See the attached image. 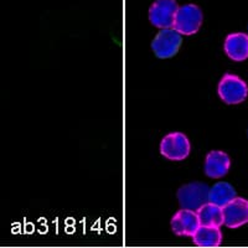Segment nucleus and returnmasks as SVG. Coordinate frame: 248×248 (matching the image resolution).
<instances>
[{
	"label": "nucleus",
	"mask_w": 248,
	"mask_h": 248,
	"mask_svg": "<svg viewBox=\"0 0 248 248\" xmlns=\"http://www.w3.org/2000/svg\"><path fill=\"white\" fill-rule=\"evenodd\" d=\"M217 93L226 105H240L248 96V86L237 75L226 74L221 78Z\"/></svg>",
	"instance_id": "nucleus-1"
},
{
	"label": "nucleus",
	"mask_w": 248,
	"mask_h": 248,
	"mask_svg": "<svg viewBox=\"0 0 248 248\" xmlns=\"http://www.w3.org/2000/svg\"><path fill=\"white\" fill-rule=\"evenodd\" d=\"M202 19L203 15L201 9L194 4H187L178 9L172 28L180 35L190 36L200 30Z\"/></svg>",
	"instance_id": "nucleus-2"
},
{
	"label": "nucleus",
	"mask_w": 248,
	"mask_h": 248,
	"mask_svg": "<svg viewBox=\"0 0 248 248\" xmlns=\"http://www.w3.org/2000/svg\"><path fill=\"white\" fill-rule=\"evenodd\" d=\"M191 144L189 138L180 132L169 133L160 143V154L172 161H181L189 156Z\"/></svg>",
	"instance_id": "nucleus-3"
},
{
	"label": "nucleus",
	"mask_w": 248,
	"mask_h": 248,
	"mask_svg": "<svg viewBox=\"0 0 248 248\" xmlns=\"http://www.w3.org/2000/svg\"><path fill=\"white\" fill-rule=\"evenodd\" d=\"M210 187L202 183H191L178 190V200L181 209L196 211L209 202Z\"/></svg>",
	"instance_id": "nucleus-4"
},
{
	"label": "nucleus",
	"mask_w": 248,
	"mask_h": 248,
	"mask_svg": "<svg viewBox=\"0 0 248 248\" xmlns=\"http://www.w3.org/2000/svg\"><path fill=\"white\" fill-rule=\"evenodd\" d=\"M178 9V3L175 0H156L149 9L150 23L161 30L171 29Z\"/></svg>",
	"instance_id": "nucleus-5"
},
{
	"label": "nucleus",
	"mask_w": 248,
	"mask_h": 248,
	"mask_svg": "<svg viewBox=\"0 0 248 248\" xmlns=\"http://www.w3.org/2000/svg\"><path fill=\"white\" fill-rule=\"evenodd\" d=\"M181 45V35L174 29H163L153 40L152 48L159 59H170L178 54Z\"/></svg>",
	"instance_id": "nucleus-6"
},
{
	"label": "nucleus",
	"mask_w": 248,
	"mask_h": 248,
	"mask_svg": "<svg viewBox=\"0 0 248 248\" xmlns=\"http://www.w3.org/2000/svg\"><path fill=\"white\" fill-rule=\"evenodd\" d=\"M223 225L229 229H238L248 223V200L236 198L222 207Z\"/></svg>",
	"instance_id": "nucleus-7"
},
{
	"label": "nucleus",
	"mask_w": 248,
	"mask_h": 248,
	"mask_svg": "<svg viewBox=\"0 0 248 248\" xmlns=\"http://www.w3.org/2000/svg\"><path fill=\"white\" fill-rule=\"evenodd\" d=\"M170 226L176 236L191 237L199 229L200 223L196 216V211L181 209L172 216Z\"/></svg>",
	"instance_id": "nucleus-8"
},
{
	"label": "nucleus",
	"mask_w": 248,
	"mask_h": 248,
	"mask_svg": "<svg viewBox=\"0 0 248 248\" xmlns=\"http://www.w3.org/2000/svg\"><path fill=\"white\" fill-rule=\"evenodd\" d=\"M231 168V159L225 152L212 150L206 155L205 174L212 179L223 178Z\"/></svg>",
	"instance_id": "nucleus-9"
},
{
	"label": "nucleus",
	"mask_w": 248,
	"mask_h": 248,
	"mask_svg": "<svg viewBox=\"0 0 248 248\" xmlns=\"http://www.w3.org/2000/svg\"><path fill=\"white\" fill-rule=\"evenodd\" d=\"M226 55L236 62L248 59V35L243 32H233L227 35L223 44Z\"/></svg>",
	"instance_id": "nucleus-10"
},
{
	"label": "nucleus",
	"mask_w": 248,
	"mask_h": 248,
	"mask_svg": "<svg viewBox=\"0 0 248 248\" xmlns=\"http://www.w3.org/2000/svg\"><path fill=\"white\" fill-rule=\"evenodd\" d=\"M195 246L202 248H216L222 243V232L220 227L214 226H199V229L191 236Z\"/></svg>",
	"instance_id": "nucleus-11"
},
{
	"label": "nucleus",
	"mask_w": 248,
	"mask_h": 248,
	"mask_svg": "<svg viewBox=\"0 0 248 248\" xmlns=\"http://www.w3.org/2000/svg\"><path fill=\"white\" fill-rule=\"evenodd\" d=\"M199 223L201 226H214L221 227L223 225L222 207L211 202H206L199 210H196Z\"/></svg>",
	"instance_id": "nucleus-12"
},
{
	"label": "nucleus",
	"mask_w": 248,
	"mask_h": 248,
	"mask_svg": "<svg viewBox=\"0 0 248 248\" xmlns=\"http://www.w3.org/2000/svg\"><path fill=\"white\" fill-rule=\"evenodd\" d=\"M236 198V190L229 183H217L212 187H210L209 202L215 203L220 207L226 206Z\"/></svg>",
	"instance_id": "nucleus-13"
}]
</instances>
